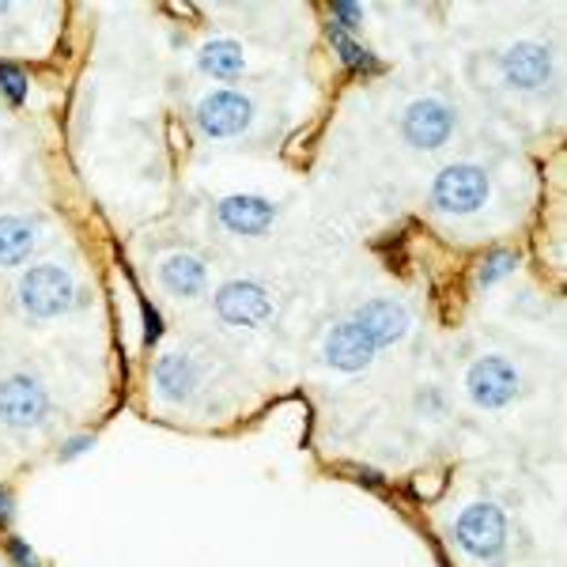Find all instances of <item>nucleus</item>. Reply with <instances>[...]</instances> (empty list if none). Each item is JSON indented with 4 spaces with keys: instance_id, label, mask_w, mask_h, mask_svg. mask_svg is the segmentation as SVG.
<instances>
[{
    "instance_id": "f257e3e1",
    "label": "nucleus",
    "mask_w": 567,
    "mask_h": 567,
    "mask_svg": "<svg viewBox=\"0 0 567 567\" xmlns=\"http://www.w3.org/2000/svg\"><path fill=\"white\" fill-rule=\"evenodd\" d=\"M72 277L61 265H34L20 280V307L31 318H58L72 307Z\"/></svg>"
},
{
    "instance_id": "f03ea898",
    "label": "nucleus",
    "mask_w": 567,
    "mask_h": 567,
    "mask_svg": "<svg viewBox=\"0 0 567 567\" xmlns=\"http://www.w3.org/2000/svg\"><path fill=\"white\" fill-rule=\"evenodd\" d=\"M492 186H488V175L473 163H454L446 167L443 175L435 178L432 186V205L439 213H451V216H470L488 200Z\"/></svg>"
},
{
    "instance_id": "7ed1b4c3",
    "label": "nucleus",
    "mask_w": 567,
    "mask_h": 567,
    "mask_svg": "<svg viewBox=\"0 0 567 567\" xmlns=\"http://www.w3.org/2000/svg\"><path fill=\"white\" fill-rule=\"evenodd\" d=\"M454 537L470 556L477 560H496L507 545V523H503V511L492 507V503H473V507L462 511L458 526H454Z\"/></svg>"
},
{
    "instance_id": "20e7f679",
    "label": "nucleus",
    "mask_w": 567,
    "mask_h": 567,
    "mask_svg": "<svg viewBox=\"0 0 567 567\" xmlns=\"http://www.w3.org/2000/svg\"><path fill=\"white\" fill-rule=\"evenodd\" d=\"M254 122V103L243 95V91H231V87H219V91H208L205 99L197 103V125L205 136H239L250 130Z\"/></svg>"
},
{
    "instance_id": "39448f33",
    "label": "nucleus",
    "mask_w": 567,
    "mask_h": 567,
    "mask_svg": "<svg viewBox=\"0 0 567 567\" xmlns=\"http://www.w3.org/2000/svg\"><path fill=\"white\" fill-rule=\"evenodd\" d=\"M50 413V398L27 374H8L0 382V424L8 427H39Z\"/></svg>"
},
{
    "instance_id": "423d86ee",
    "label": "nucleus",
    "mask_w": 567,
    "mask_h": 567,
    "mask_svg": "<svg viewBox=\"0 0 567 567\" xmlns=\"http://www.w3.org/2000/svg\"><path fill=\"white\" fill-rule=\"evenodd\" d=\"M465 386H470L473 405L503 409V405H511L518 393V371L511 368L507 360H499V355H484V360L473 363L470 374H465Z\"/></svg>"
},
{
    "instance_id": "0eeeda50",
    "label": "nucleus",
    "mask_w": 567,
    "mask_h": 567,
    "mask_svg": "<svg viewBox=\"0 0 567 567\" xmlns=\"http://www.w3.org/2000/svg\"><path fill=\"white\" fill-rule=\"evenodd\" d=\"M401 133L413 148H443L454 133V106H446L443 99H416L405 110Z\"/></svg>"
},
{
    "instance_id": "6e6552de",
    "label": "nucleus",
    "mask_w": 567,
    "mask_h": 567,
    "mask_svg": "<svg viewBox=\"0 0 567 567\" xmlns=\"http://www.w3.org/2000/svg\"><path fill=\"white\" fill-rule=\"evenodd\" d=\"M216 310H219V318L231 326H261V322H269L272 303H269V291H265L261 284L231 280L219 288Z\"/></svg>"
},
{
    "instance_id": "1a4fd4ad",
    "label": "nucleus",
    "mask_w": 567,
    "mask_h": 567,
    "mask_svg": "<svg viewBox=\"0 0 567 567\" xmlns=\"http://www.w3.org/2000/svg\"><path fill=\"white\" fill-rule=\"evenodd\" d=\"M499 69L511 87L537 91L553 76V58H548V50L542 42H515L511 50L499 53Z\"/></svg>"
},
{
    "instance_id": "9d476101",
    "label": "nucleus",
    "mask_w": 567,
    "mask_h": 567,
    "mask_svg": "<svg viewBox=\"0 0 567 567\" xmlns=\"http://www.w3.org/2000/svg\"><path fill=\"white\" fill-rule=\"evenodd\" d=\"M374 352H379V349H374V344L368 341V333H363L352 318L329 329L326 341H322L326 363H329V368H337V371H363L374 360Z\"/></svg>"
},
{
    "instance_id": "9b49d317",
    "label": "nucleus",
    "mask_w": 567,
    "mask_h": 567,
    "mask_svg": "<svg viewBox=\"0 0 567 567\" xmlns=\"http://www.w3.org/2000/svg\"><path fill=\"white\" fill-rule=\"evenodd\" d=\"M352 322L368 333L374 349H386V344H398L409 333V310L393 303V299H371V303L355 310Z\"/></svg>"
},
{
    "instance_id": "f8f14e48",
    "label": "nucleus",
    "mask_w": 567,
    "mask_h": 567,
    "mask_svg": "<svg viewBox=\"0 0 567 567\" xmlns=\"http://www.w3.org/2000/svg\"><path fill=\"white\" fill-rule=\"evenodd\" d=\"M272 219H277V205L265 200V197L243 194V197L219 200V224L235 235H250V239H258V235H265L272 227Z\"/></svg>"
},
{
    "instance_id": "ddd939ff",
    "label": "nucleus",
    "mask_w": 567,
    "mask_h": 567,
    "mask_svg": "<svg viewBox=\"0 0 567 567\" xmlns=\"http://www.w3.org/2000/svg\"><path fill=\"white\" fill-rule=\"evenodd\" d=\"M159 280H163V288H167L171 296L194 299V296L205 291L208 272H205V265H200L197 258H189V254H171V258L163 261V269H159Z\"/></svg>"
},
{
    "instance_id": "4468645a",
    "label": "nucleus",
    "mask_w": 567,
    "mask_h": 567,
    "mask_svg": "<svg viewBox=\"0 0 567 567\" xmlns=\"http://www.w3.org/2000/svg\"><path fill=\"white\" fill-rule=\"evenodd\" d=\"M155 386L167 401H186L197 386V368L178 352H167L155 360Z\"/></svg>"
},
{
    "instance_id": "2eb2a0df",
    "label": "nucleus",
    "mask_w": 567,
    "mask_h": 567,
    "mask_svg": "<svg viewBox=\"0 0 567 567\" xmlns=\"http://www.w3.org/2000/svg\"><path fill=\"white\" fill-rule=\"evenodd\" d=\"M197 65H200L205 76H213V80H239L243 69H246L243 45L239 42H227V39L208 42L205 50L197 53Z\"/></svg>"
},
{
    "instance_id": "dca6fc26",
    "label": "nucleus",
    "mask_w": 567,
    "mask_h": 567,
    "mask_svg": "<svg viewBox=\"0 0 567 567\" xmlns=\"http://www.w3.org/2000/svg\"><path fill=\"white\" fill-rule=\"evenodd\" d=\"M34 250V224L23 216H0V265H23Z\"/></svg>"
},
{
    "instance_id": "f3484780",
    "label": "nucleus",
    "mask_w": 567,
    "mask_h": 567,
    "mask_svg": "<svg viewBox=\"0 0 567 567\" xmlns=\"http://www.w3.org/2000/svg\"><path fill=\"white\" fill-rule=\"evenodd\" d=\"M329 39H333V45L341 50V58H344V65H349V69H363V72L379 69V61L371 58V50H363L360 42H352L344 31H337V27H333V31H329Z\"/></svg>"
},
{
    "instance_id": "a211bd4d",
    "label": "nucleus",
    "mask_w": 567,
    "mask_h": 567,
    "mask_svg": "<svg viewBox=\"0 0 567 567\" xmlns=\"http://www.w3.org/2000/svg\"><path fill=\"white\" fill-rule=\"evenodd\" d=\"M515 269V254H507V250H499V254H492L488 261L481 265V272H477V280L488 288V284H496L499 277H507V272Z\"/></svg>"
},
{
    "instance_id": "6ab92c4d",
    "label": "nucleus",
    "mask_w": 567,
    "mask_h": 567,
    "mask_svg": "<svg viewBox=\"0 0 567 567\" xmlns=\"http://www.w3.org/2000/svg\"><path fill=\"white\" fill-rule=\"evenodd\" d=\"M0 87L8 91V99L12 103H23V95H27V76L20 69H12V65H0Z\"/></svg>"
},
{
    "instance_id": "aec40b11",
    "label": "nucleus",
    "mask_w": 567,
    "mask_h": 567,
    "mask_svg": "<svg viewBox=\"0 0 567 567\" xmlns=\"http://www.w3.org/2000/svg\"><path fill=\"white\" fill-rule=\"evenodd\" d=\"M333 20H337V31H352V27L363 23V12L355 4H333Z\"/></svg>"
},
{
    "instance_id": "412c9836",
    "label": "nucleus",
    "mask_w": 567,
    "mask_h": 567,
    "mask_svg": "<svg viewBox=\"0 0 567 567\" xmlns=\"http://www.w3.org/2000/svg\"><path fill=\"white\" fill-rule=\"evenodd\" d=\"M8 553H12V560L20 567H39V556H34L31 548L20 542V537H12V542H8Z\"/></svg>"
},
{
    "instance_id": "4be33fe9",
    "label": "nucleus",
    "mask_w": 567,
    "mask_h": 567,
    "mask_svg": "<svg viewBox=\"0 0 567 567\" xmlns=\"http://www.w3.org/2000/svg\"><path fill=\"white\" fill-rule=\"evenodd\" d=\"M144 322H148V329H144V341H159V333H163V329H159V315H155V310L148 307V303H144Z\"/></svg>"
},
{
    "instance_id": "5701e85b",
    "label": "nucleus",
    "mask_w": 567,
    "mask_h": 567,
    "mask_svg": "<svg viewBox=\"0 0 567 567\" xmlns=\"http://www.w3.org/2000/svg\"><path fill=\"white\" fill-rule=\"evenodd\" d=\"M4 518H12V496L0 488V523H4Z\"/></svg>"
},
{
    "instance_id": "b1692460",
    "label": "nucleus",
    "mask_w": 567,
    "mask_h": 567,
    "mask_svg": "<svg viewBox=\"0 0 567 567\" xmlns=\"http://www.w3.org/2000/svg\"><path fill=\"white\" fill-rule=\"evenodd\" d=\"M84 446H91V439H76V443H72L69 451H65V458H72V454H80Z\"/></svg>"
}]
</instances>
